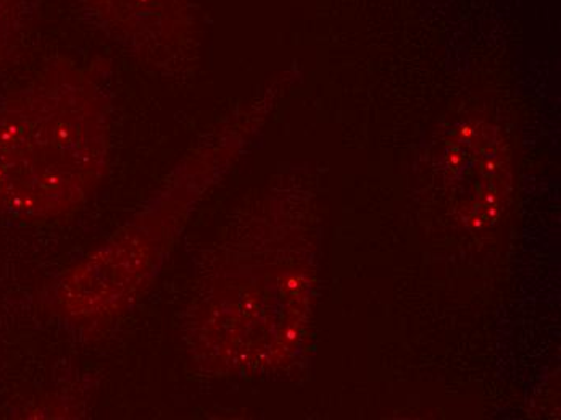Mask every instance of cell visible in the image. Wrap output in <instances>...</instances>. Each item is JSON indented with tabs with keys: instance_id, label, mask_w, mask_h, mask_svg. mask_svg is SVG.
Segmentation results:
<instances>
[{
	"instance_id": "3",
	"label": "cell",
	"mask_w": 561,
	"mask_h": 420,
	"mask_svg": "<svg viewBox=\"0 0 561 420\" xmlns=\"http://www.w3.org/2000/svg\"><path fill=\"white\" fill-rule=\"evenodd\" d=\"M30 15L31 0H0V59L15 46Z\"/></svg>"
},
{
	"instance_id": "1",
	"label": "cell",
	"mask_w": 561,
	"mask_h": 420,
	"mask_svg": "<svg viewBox=\"0 0 561 420\" xmlns=\"http://www.w3.org/2000/svg\"><path fill=\"white\" fill-rule=\"evenodd\" d=\"M104 167V111L73 71L57 68L0 107V207L60 214L83 200Z\"/></svg>"
},
{
	"instance_id": "2",
	"label": "cell",
	"mask_w": 561,
	"mask_h": 420,
	"mask_svg": "<svg viewBox=\"0 0 561 420\" xmlns=\"http://www.w3.org/2000/svg\"><path fill=\"white\" fill-rule=\"evenodd\" d=\"M101 29L128 46H169L184 26V0H80Z\"/></svg>"
}]
</instances>
